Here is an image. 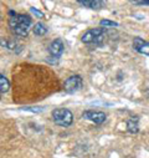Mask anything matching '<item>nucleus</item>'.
<instances>
[{
  "label": "nucleus",
  "mask_w": 149,
  "mask_h": 158,
  "mask_svg": "<svg viewBox=\"0 0 149 158\" xmlns=\"http://www.w3.org/2000/svg\"><path fill=\"white\" fill-rule=\"evenodd\" d=\"M133 49L145 56H149V43H147L145 40H143L142 37H134L133 40Z\"/></svg>",
  "instance_id": "nucleus-7"
},
{
  "label": "nucleus",
  "mask_w": 149,
  "mask_h": 158,
  "mask_svg": "<svg viewBox=\"0 0 149 158\" xmlns=\"http://www.w3.org/2000/svg\"><path fill=\"white\" fill-rule=\"evenodd\" d=\"M82 117L86 118V120L96 123V125H102L106 121V113L102 111H85L82 113Z\"/></svg>",
  "instance_id": "nucleus-5"
},
{
  "label": "nucleus",
  "mask_w": 149,
  "mask_h": 158,
  "mask_svg": "<svg viewBox=\"0 0 149 158\" xmlns=\"http://www.w3.org/2000/svg\"><path fill=\"white\" fill-rule=\"evenodd\" d=\"M79 4L85 8L93 9V10H99L104 5V3L101 2V0H79Z\"/></svg>",
  "instance_id": "nucleus-8"
},
{
  "label": "nucleus",
  "mask_w": 149,
  "mask_h": 158,
  "mask_svg": "<svg viewBox=\"0 0 149 158\" xmlns=\"http://www.w3.org/2000/svg\"><path fill=\"white\" fill-rule=\"evenodd\" d=\"M20 110H21V111L32 112V113H41V112H44L45 107H40V106H37V107H34V106H29V107H21Z\"/></svg>",
  "instance_id": "nucleus-13"
},
{
  "label": "nucleus",
  "mask_w": 149,
  "mask_h": 158,
  "mask_svg": "<svg viewBox=\"0 0 149 158\" xmlns=\"http://www.w3.org/2000/svg\"><path fill=\"white\" fill-rule=\"evenodd\" d=\"M9 27L11 31L20 37H26L29 34V30L31 27L32 20L26 14H16L11 18H9Z\"/></svg>",
  "instance_id": "nucleus-1"
},
{
  "label": "nucleus",
  "mask_w": 149,
  "mask_h": 158,
  "mask_svg": "<svg viewBox=\"0 0 149 158\" xmlns=\"http://www.w3.org/2000/svg\"><path fill=\"white\" fill-rule=\"evenodd\" d=\"M47 50H49L51 57L58 59L63 54V51H65V45H63L61 39H55V40H52L51 44L49 45V49Z\"/></svg>",
  "instance_id": "nucleus-6"
},
{
  "label": "nucleus",
  "mask_w": 149,
  "mask_h": 158,
  "mask_svg": "<svg viewBox=\"0 0 149 158\" xmlns=\"http://www.w3.org/2000/svg\"><path fill=\"white\" fill-rule=\"evenodd\" d=\"M10 90V81L8 80V78L0 73V92L2 94H5Z\"/></svg>",
  "instance_id": "nucleus-12"
},
{
  "label": "nucleus",
  "mask_w": 149,
  "mask_h": 158,
  "mask_svg": "<svg viewBox=\"0 0 149 158\" xmlns=\"http://www.w3.org/2000/svg\"><path fill=\"white\" fill-rule=\"evenodd\" d=\"M52 120L60 127H70L73 122V114L68 108L60 107L52 111Z\"/></svg>",
  "instance_id": "nucleus-2"
},
{
  "label": "nucleus",
  "mask_w": 149,
  "mask_h": 158,
  "mask_svg": "<svg viewBox=\"0 0 149 158\" xmlns=\"http://www.w3.org/2000/svg\"><path fill=\"white\" fill-rule=\"evenodd\" d=\"M83 86V80L80 75H73L66 78L63 82V89L67 94H74L82 89Z\"/></svg>",
  "instance_id": "nucleus-4"
},
{
  "label": "nucleus",
  "mask_w": 149,
  "mask_h": 158,
  "mask_svg": "<svg viewBox=\"0 0 149 158\" xmlns=\"http://www.w3.org/2000/svg\"><path fill=\"white\" fill-rule=\"evenodd\" d=\"M30 11H31L36 18H40V19L45 18V14H44L42 11H40V10H37L36 8H30Z\"/></svg>",
  "instance_id": "nucleus-15"
},
{
  "label": "nucleus",
  "mask_w": 149,
  "mask_h": 158,
  "mask_svg": "<svg viewBox=\"0 0 149 158\" xmlns=\"http://www.w3.org/2000/svg\"><path fill=\"white\" fill-rule=\"evenodd\" d=\"M135 5H149V0H144V2H134Z\"/></svg>",
  "instance_id": "nucleus-16"
},
{
  "label": "nucleus",
  "mask_w": 149,
  "mask_h": 158,
  "mask_svg": "<svg viewBox=\"0 0 149 158\" xmlns=\"http://www.w3.org/2000/svg\"><path fill=\"white\" fill-rule=\"evenodd\" d=\"M81 40L83 44H95V45H101L104 41V29L103 27H96V29H90L87 30Z\"/></svg>",
  "instance_id": "nucleus-3"
},
{
  "label": "nucleus",
  "mask_w": 149,
  "mask_h": 158,
  "mask_svg": "<svg viewBox=\"0 0 149 158\" xmlns=\"http://www.w3.org/2000/svg\"><path fill=\"white\" fill-rule=\"evenodd\" d=\"M99 25H101V26H104V27H113V26H118L119 24L116 23V21H112V20L103 19V20L99 21Z\"/></svg>",
  "instance_id": "nucleus-14"
},
{
  "label": "nucleus",
  "mask_w": 149,
  "mask_h": 158,
  "mask_svg": "<svg viewBox=\"0 0 149 158\" xmlns=\"http://www.w3.org/2000/svg\"><path fill=\"white\" fill-rule=\"evenodd\" d=\"M0 45L8 50H13V51H15V49L18 48V43L15 40H13V39H8V37L0 39Z\"/></svg>",
  "instance_id": "nucleus-10"
},
{
  "label": "nucleus",
  "mask_w": 149,
  "mask_h": 158,
  "mask_svg": "<svg viewBox=\"0 0 149 158\" xmlns=\"http://www.w3.org/2000/svg\"><path fill=\"white\" fill-rule=\"evenodd\" d=\"M34 34L36 35V36H44V35H46L47 34V31H49V29H47V26L44 24V23H36L35 25H34Z\"/></svg>",
  "instance_id": "nucleus-11"
},
{
  "label": "nucleus",
  "mask_w": 149,
  "mask_h": 158,
  "mask_svg": "<svg viewBox=\"0 0 149 158\" xmlns=\"http://www.w3.org/2000/svg\"><path fill=\"white\" fill-rule=\"evenodd\" d=\"M127 131L129 133H138L139 131V118L137 116L131 117L129 120L127 121Z\"/></svg>",
  "instance_id": "nucleus-9"
}]
</instances>
